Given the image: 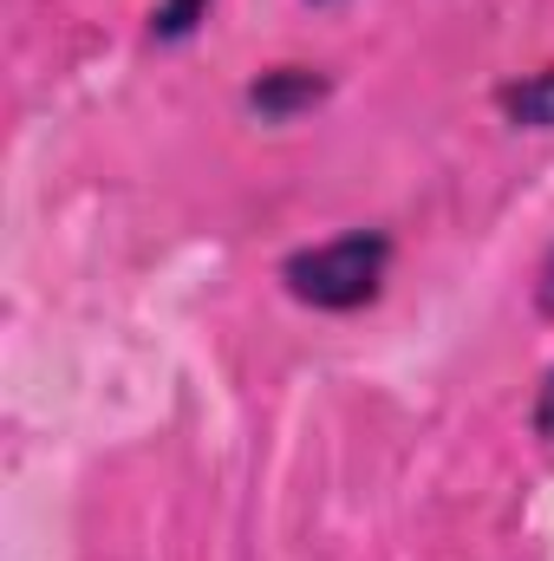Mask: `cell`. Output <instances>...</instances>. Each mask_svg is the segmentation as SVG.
<instances>
[{
    "label": "cell",
    "instance_id": "cell-1",
    "mask_svg": "<svg viewBox=\"0 0 554 561\" xmlns=\"http://www.w3.org/2000/svg\"><path fill=\"white\" fill-rule=\"evenodd\" d=\"M392 275V236L385 229H353V236H333L320 249H293L280 262V280L300 307L313 313H359L379 300V287Z\"/></svg>",
    "mask_w": 554,
    "mask_h": 561
},
{
    "label": "cell",
    "instance_id": "cell-2",
    "mask_svg": "<svg viewBox=\"0 0 554 561\" xmlns=\"http://www.w3.org/2000/svg\"><path fill=\"white\" fill-rule=\"evenodd\" d=\"M320 99H326V72H313V66H275V72H262L249 85V112H262L268 125H287V118L313 112Z\"/></svg>",
    "mask_w": 554,
    "mask_h": 561
},
{
    "label": "cell",
    "instance_id": "cell-3",
    "mask_svg": "<svg viewBox=\"0 0 554 561\" xmlns=\"http://www.w3.org/2000/svg\"><path fill=\"white\" fill-rule=\"evenodd\" d=\"M496 105H503V118H509V125H522V131H554V66H549V72L516 79V85H503V92H496Z\"/></svg>",
    "mask_w": 554,
    "mask_h": 561
},
{
    "label": "cell",
    "instance_id": "cell-4",
    "mask_svg": "<svg viewBox=\"0 0 554 561\" xmlns=\"http://www.w3.org/2000/svg\"><path fill=\"white\" fill-rule=\"evenodd\" d=\"M203 20H209V0H157V13H150V39H157V46H183Z\"/></svg>",
    "mask_w": 554,
    "mask_h": 561
},
{
    "label": "cell",
    "instance_id": "cell-5",
    "mask_svg": "<svg viewBox=\"0 0 554 561\" xmlns=\"http://www.w3.org/2000/svg\"><path fill=\"white\" fill-rule=\"evenodd\" d=\"M529 419H535V437H542V444H554V373L535 386V412H529Z\"/></svg>",
    "mask_w": 554,
    "mask_h": 561
},
{
    "label": "cell",
    "instance_id": "cell-6",
    "mask_svg": "<svg viewBox=\"0 0 554 561\" xmlns=\"http://www.w3.org/2000/svg\"><path fill=\"white\" fill-rule=\"evenodd\" d=\"M535 307L554 320V249H549V262H542V275H535Z\"/></svg>",
    "mask_w": 554,
    "mask_h": 561
}]
</instances>
